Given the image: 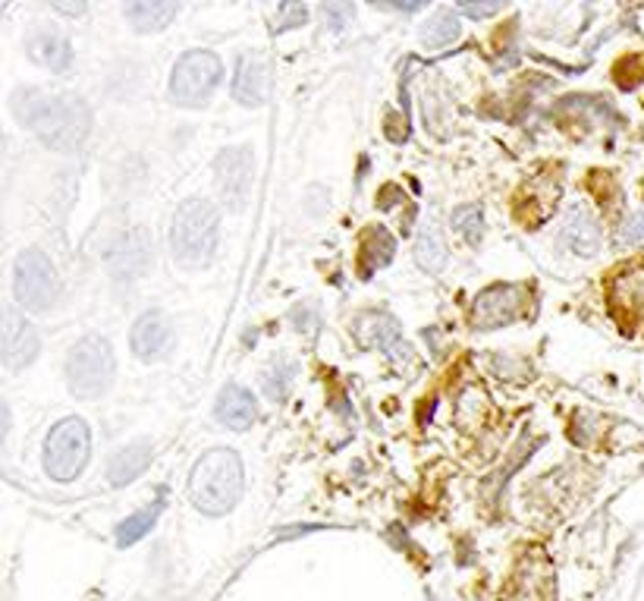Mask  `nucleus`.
I'll return each instance as SVG.
<instances>
[{
  "mask_svg": "<svg viewBox=\"0 0 644 601\" xmlns=\"http://www.w3.org/2000/svg\"><path fill=\"white\" fill-rule=\"evenodd\" d=\"M148 463H151V441H136V445H129V448H123V451L111 460V466H108V479L111 485H129V481H136L142 473L148 469Z\"/></svg>",
  "mask_w": 644,
  "mask_h": 601,
  "instance_id": "f3484780",
  "label": "nucleus"
},
{
  "mask_svg": "<svg viewBox=\"0 0 644 601\" xmlns=\"http://www.w3.org/2000/svg\"><path fill=\"white\" fill-rule=\"evenodd\" d=\"M526 290L516 287V284H494L488 287L475 305H471V325L481 328V331H491V328H503V325H513L522 312V297Z\"/></svg>",
  "mask_w": 644,
  "mask_h": 601,
  "instance_id": "1a4fd4ad",
  "label": "nucleus"
},
{
  "mask_svg": "<svg viewBox=\"0 0 644 601\" xmlns=\"http://www.w3.org/2000/svg\"><path fill=\"white\" fill-rule=\"evenodd\" d=\"M88 453H91V435H88V425L79 416H70V420L58 422L48 435V445H45V469L48 476L58 481L76 479L88 463Z\"/></svg>",
  "mask_w": 644,
  "mask_h": 601,
  "instance_id": "39448f33",
  "label": "nucleus"
},
{
  "mask_svg": "<svg viewBox=\"0 0 644 601\" xmlns=\"http://www.w3.org/2000/svg\"><path fill=\"white\" fill-rule=\"evenodd\" d=\"M459 35V20L453 13H438L428 26H425V45L428 48H446L453 45Z\"/></svg>",
  "mask_w": 644,
  "mask_h": 601,
  "instance_id": "b1692460",
  "label": "nucleus"
},
{
  "mask_svg": "<svg viewBox=\"0 0 644 601\" xmlns=\"http://www.w3.org/2000/svg\"><path fill=\"white\" fill-rule=\"evenodd\" d=\"M117 372L114 350L104 337H83L66 360V385L76 397L94 400L111 388Z\"/></svg>",
  "mask_w": 644,
  "mask_h": 601,
  "instance_id": "20e7f679",
  "label": "nucleus"
},
{
  "mask_svg": "<svg viewBox=\"0 0 644 601\" xmlns=\"http://www.w3.org/2000/svg\"><path fill=\"white\" fill-rule=\"evenodd\" d=\"M224 76V66L211 51H189L182 54L171 76V98L182 108H202L214 95Z\"/></svg>",
  "mask_w": 644,
  "mask_h": 601,
  "instance_id": "423d86ee",
  "label": "nucleus"
},
{
  "mask_svg": "<svg viewBox=\"0 0 644 601\" xmlns=\"http://www.w3.org/2000/svg\"><path fill=\"white\" fill-rule=\"evenodd\" d=\"M619 246H644V211L632 214V217L619 227Z\"/></svg>",
  "mask_w": 644,
  "mask_h": 601,
  "instance_id": "bb28decb",
  "label": "nucleus"
},
{
  "mask_svg": "<svg viewBox=\"0 0 644 601\" xmlns=\"http://www.w3.org/2000/svg\"><path fill=\"white\" fill-rule=\"evenodd\" d=\"M255 183V154L245 146L224 149L214 158V186L227 209H242Z\"/></svg>",
  "mask_w": 644,
  "mask_h": 601,
  "instance_id": "6e6552de",
  "label": "nucleus"
},
{
  "mask_svg": "<svg viewBox=\"0 0 644 601\" xmlns=\"http://www.w3.org/2000/svg\"><path fill=\"white\" fill-rule=\"evenodd\" d=\"M13 114L45 146L58 151L79 149L91 129L88 104L66 91L20 89L13 95Z\"/></svg>",
  "mask_w": 644,
  "mask_h": 601,
  "instance_id": "f257e3e1",
  "label": "nucleus"
},
{
  "mask_svg": "<svg viewBox=\"0 0 644 601\" xmlns=\"http://www.w3.org/2000/svg\"><path fill=\"white\" fill-rule=\"evenodd\" d=\"M171 340H174V322L161 309L139 315V322L132 325V334H129L132 353L146 362L161 360L171 350Z\"/></svg>",
  "mask_w": 644,
  "mask_h": 601,
  "instance_id": "9b49d317",
  "label": "nucleus"
},
{
  "mask_svg": "<svg viewBox=\"0 0 644 601\" xmlns=\"http://www.w3.org/2000/svg\"><path fill=\"white\" fill-rule=\"evenodd\" d=\"M233 98L239 104H245V108L264 104V98H267V70H264V63L255 54H245L239 61L233 79Z\"/></svg>",
  "mask_w": 644,
  "mask_h": 601,
  "instance_id": "dca6fc26",
  "label": "nucleus"
},
{
  "mask_svg": "<svg viewBox=\"0 0 644 601\" xmlns=\"http://www.w3.org/2000/svg\"><path fill=\"white\" fill-rule=\"evenodd\" d=\"M0 343H3V365L10 372H20L26 368L35 356H38V334L31 328L26 318H20L13 309L3 312V334H0Z\"/></svg>",
  "mask_w": 644,
  "mask_h": 601,
  "instance_id": "f8f14e48",
  "label": "nucleus"
},
{
  "mask_svg": "<svg viewBox=\"0 0 644 601\" xmlns=\"http://www.w3.org/2000/svg\"><path fill=\"white\" fill-rule=\"evenodd\" d=\"M29 58L48 70L63 73L70 66V45L54 32H35L29 38Z\"/></svg>",
  "mask_w": 644,
  "mask_h": 601,
  "instance_id": "a211bd4d",
  "label": "nucleus"
},
{
  "mask_svg": "<svg viewBox=\"0 0 644 601\" xmlns=\"http://www.w3.org/2000/svg\"><path fill=\"white\" fill-rule=\"evenodd\" d=\"M290 381H293L290 365H287V362H277V365H270V368H267V375H264V391H267L270 400H287Z\"/></svg>",
  "mask_w": 644,
  "mask_h": 601,
  "instance_id": "a878e982",
  "label": "nucleus"
},
{
  "mask_svg": "<svg viewBox=\"0 0 644 601\" xmlns=\"http://www.w3.org/2000/svg\"><path fill=\"white\" fill-rule=\"evenodd\" d=\"M446 259H450V249H446L443 234H440L438 227H425L421 237L415 240V262H418V268L440 274V271L446 268Z\"/></svg>",
  "mask_w": 644,
  "mask_h": 601,
  "instance_id": "6ab92c4d",
  "label": "nucleus"
},
{
  "mask_svg": "<svg viewBox=\"0 0 644 601\" xmlns=\"http://www.w3.org/2000/svg\"><path fill=\"white\" fill-rule=\"evenodd\" d=\"M559 242H563L566 249H572L576 255H585V259L597 255V249H601V242H604L597 217L588 209H582V205H572V209L566 211V217H563Z\"/></svg>",
  "mask_w": 644,
  "mask_h": 601,
  "instance_id": "ddd939ff",
  "label": "nucleus"
},
{
  "mask_svg": "<svg viewBox=\"0 0 644 601\" xmlns=\"http://www.w3.org/2000/svg\"><path fill=\"white\" fill-rule=\"evenodd\" d=\"M453 227H456V234H463L471 246H478L481 237H484V214L478 205H459V209L453 211Z\"/></svg>",
  "mask_w": 644,
  "mask_h": 601,
  "instance_id": "393cba45",
  "label": "nucleus"
},
{
  "mask_svg": "<svg viewBox=\"0 0 644 601\" xmlns=\"http://www.w3.org/2000/svg\"><path fill=\"white\" fill-rule=\"evenodd\" d=\"M129 26L136 32H161L171 26V20L176 16V3H132L126 7Z\"/></svg>",
  "mask_w": 644,
  "mask_h": 601,
  "instance_id": "aec40b11",
  "label": "nucleus"
},
{
  "mask_svg": "<svg viewBox=\"0 0 644 601\" xmlns=\"http://www.w3.org/2000/svg\"><path fill=\"white\" fill-rule=\"evenodd\" d=\"M217 230H220L217 209L207 199H186L176 209L171 227V249L176 262L186 271L205 268L217 249Z\"/></svg>",
  "mask_w": 644,
  "mask_h": 601,
  "instance_id": "7ed1b4c3",
  "label": "nucleus"
},
{
  "mask_svg": "<svg viewBox=\"0 0 644 601\" xmlns=\"http://www.w3.org/2000/svg\"><path fill=\"white\" fill-rule=\"evenodd\" d=\"M305 20H308V10H305V7H295V3H283V7L277 10L274 29L283 32V29H290V26H302Z\"/></svg>",
  "mask_w": 644,
  "mask_h": 601,
  "instance_id": "cd10ccee",
  "label": "nucleus"
},
{
  "mask_svg": "<svg viewBox=\"0 0 644 601\" xmlns=\"http://www.w3.org/2000/svg\"><path fill=\"white\" fill-rule=\"evenodd\" d=\"M214 416L220 425L233 428V431H245L252 428V422L258 420V403L255 397L239 388V385H227L220 397H217V406H214Z\"/></svg>",
  "mask_w": 644,
  "mask_h": 601,
  "instance_id": "2eb2a0df",
  "label": "nucleus"
},
{
  "mask_svg": "<svg viewBox=\"0 0 644 601\" xmlns=\"http://www.w3.org/2000/svg\"><path fill=\"white\" fill-rule=\"evenodd\" d=\"M616 300L622 302L632 315L644 318V268H632L619 274L616 280Z\"/></svg>",
  "mask_w": 644,
  "mask_h": 601,
  "instance_id": "4be33fe9",
  "label": "nucleus"
},
{
  "mask_svg": "<svg viewBox=\"0 0 644 601\" xmlns=\"http://www.w3.org/2000/svg\"><path fill=\"white\" fill-rule=\"evenodd\" d=\"M355 334H358V340H362L365 347L381 350V353H387L390 360L403 362L406 356H409V343L403 340V334H400V328H396V322H393V318H387V315H365Z\"/></svg>",
  "mask_w": 644,
  "mask_h": 601,
  "instance_id": "4468645a",
  "label": "nucleus"
},
{
  "mask_svg": "<svg viewBox=\"0 0 644 601\" xmlns=\"http://www.w3.org/2000/svg\"><path fill=\"white\" fill-rule=\"evenodd\" d=\"M242 460L227 448L207 451L189 479V498L202 513L224 516L239 504L242 498Z\"/></svg>",
  "mask_w": 644,
  "mask_h": 601,
  "instance_id": "f03ea898",
  "label": "nucleus"
},
{
  "mask_svg": "<svg viewBox=\"0 0 644 601\" xmlns=\"http://www.w3.org/2000/svg\"><path fill=\"white\" fill-rule=\"evenodd\" d=\"M459 10L469 13V16H491V13H500L503 7L500 3H463Z\"/></svg>",
  "mask_w": 644,
  "mask_h": 601,
  "instance_id": "c85d7f7f",
  "label": "nucleus"
},
{
  "mask_svg": "<svg viewBox=\"0 0 644 601\" xmlns=\"http://www.w3.org/2000/svg\"><path fill=\"white\" fill-rule=\"evenodd\" d=\"M161 513H164V501H154V504L146 508V511L126 516V519L117 526L119 548H129V544H136V541L142 539V536H148V533L154 529V523L161 519Z\"/></svg>",
  "mask_w": 644,
  "mask_h": 601,
  "instance_id": "412c9836",
  "label": "nucleus"
},
{
  "mask_svg": "<svg viewBox=\"0 0 644 601\" xmlns=\"http://www.w3.org/2000/svg\"><path fill=\"white\" fill-rule=\"evenodd\" d=\"M154 262V246H151V234L146 227H132L126 237H119V242L111 252V271L117 280H136L142 277Z\"/></svg>",
  "mask_w": 644,
  "mask_h": 601,
  "instance_id": "9d476101",
  "label": "nucleus"
},
{
  "mask_svg": "<svg viewBox=\"0 0 644 601\" xmlns=\"http://www.w3.org/2000/svg\"><path fill=\"white\" fill-rule=\"evenodd\" d=\"M13 293L26 312H48L58 300V271L41 249H26L16 259Z\"/></svg>",
  "mask_w": 644,
  "mask_h": 601,
  "instance_id": "0eeeda50",
  "label": "nucleus"
},
{
  "mask_svg": "<svg viewBox=\"0 0 644 601\" xmlns=\"http://www.w3.org/2000/svg\"><path fill=\"white\" fill-rule=\"evenodd\" d=\"M362 249H365L368 268H381V265H387V262L393 259L396 242H393V237H390L383 227H371V230L365 234V240H362Z\"/></svg>",
  "mask_w": 644,
  "mask_h": 601,
  "instance_id": "5701e85b",
  "label": "nucleus"
}]
</instances>
